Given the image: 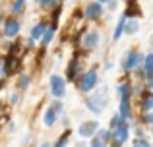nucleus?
Here are the masks:
<instances>
[{
    "label": "nucleus",
    "mask_w": 153,
    "mask_h": 147,
    "mask_svg": "<svg viewBox=\"0 0 153 147\" xmlns=\"http://www.w3.org/2000/svg\"><path fill=\"white\" fill-rule=\"evenodd\" d=\"M0 75H2V60H0Z\"/></svg>",
    "instance_id": "31"
},
{
    "label": "nucleus",
    "mask_w": 153,
    "mask_h": 147,
    "mask_svg": "<svg viewBox=\"0 0 153 147\" xmlns=\"http://www.w3.org/2000/svg\"><path fill=\"white\" fill-rule=\"evenodd\" d=\"M97 128H99V124H97V122H83V124L79 126V136H82V137L95 136Z\"/></svg>",
    "instance_id": "11"
},
{
    "label": "nucleus",
    "mask_w": 153,
    "mask_h": 147,
    "mask_svg": "<svg viewBox=\"0 0 153 147\" xmlns=\"http://www.w3.org/2000/svg\"><path fill=\"white\" fill-rule=\"evenodd\" d=\"M29 85H31V75H27V74H19L18 83H16L18 91H25V89H29Z\"/></svg>",
    "instance_id": "13"
},
{
    "label": "nucleus",
    "mask_w": 153,
    "mask_h": 147,
    "mask_svg": "<svg viewBox=\"0 0 153 147\" xmlns=\"http://www.w3.org/2000/svg\"><path fill=\"white\" fill-rule=\"evenodd\" d=\"M39 147H52L51 143H43V145H39Z\"/></svg>",
    "instance_id": "30"
},
{
    "label": "nucleus",
    "mask_w": 153,
    "mask_h": 147,
    "mask_svg": "<svg viewBox=\"0 0 153 147\" xmlns=\"http://www.w3.org/2000/svg\"><path fill=\"white\" fill-rule=\"evenodd\" d=\"M4 87H6V79H4V78H0V91H2Z\"/></svg>",
    "instance_id": "27"
},
{
    "label": "nucleus",
    "mask_w": 153,
    "mask_h": 147,
    "mask_svg": "<svg viewBox=\"0 0 153 147\" xmlns=\"http://www.w3.org/2000/svg\"><path fill=\"white\" fill-rule=\"evenodd\" d=\"M134 147H151L147 141H143V140H136L134 141Z\"/></svg>",
    "instance_id": "26"
},
{
    "label": "nucleus",
    "mask_w": 153,
    "mask_h": 147,
    "mask_svg": "<svg viewBox=\"0 0 153 147\" xmlns=\"http://www.w3.org/2000/svg\"><path fill=\"white\" fill-rule=\"evenodd\" d=\"M54 31H56V25H49V29L45 31V35H43V39H41L43 47H49L52 43V39H54Z\"/></svg>",
    "instance_id": "15"
},
{
    "label": "nucleus",
    "mask_w": 153,
    "mask_h": 147,
    "mask_svg": "<svg viewBox=\"0 0 153 147\" xmlns=\"http://www.w3.org/2000/svg\"><path fill=\"white\" fill-rule=\"evenodd\" d=\"M114 137H116V143H124L128 140V126L126 124H118L114 128Z\"/></svg>",
    "instance_id": "12"
},
{
    "label": "nucleus",
    "mask_w": 153,
    "mask_h": 147,
    "mask_svg": "<svg viewBox=\"0 0 153 147\" xmlns=\"http://www.w3.org/2000/svg\"><path fill=\"white\" fill-rule=\"evenodd\" d=\"M58 2L60 0H37V4L43 8H54V6H58Z\"/></svg>",
    "instance_id": "22"
},
{
    "label": "nucleus",
    "mask_w": 153,
    "mask_h": 147,
    "mask_svg": "<svg viewBox=\"0 0 153 147\" xmlns=\"http://www.w3.org/2000/svg\"><path fill=\"white\" fill-rule=\"evenodd\" d=\"M19 70H22V58L19 56H12V54H6L2 60V74L6 75H16L19 74Z\"/></svg>",
    "instance_id": "2"
},
{
    "label": "nucleus",
    "mask_w": 153,
    "mask_h": 147,
    "mask_svg": "<svg viewBox=\"0 0 153 147\" xmlns=\"http://www.w3.org/2000/svg\"><path fill=\"white\" fill-rule=\"evenodd\" d=\"M25 2L27 0H14V2H12V14L14 16L22 14V12L25 10Z\"/></svg>",
    "instance_id": "18"
},
{
    "label": "nucleus",
    "mask_w": 153,
    "mask_h": 147,
    "mask_svg": "<svg viewBox=\"0 0 153 147\" xmlns=\"http://www.w3.org/2000/svg\"><path fill=\"white\" fill-rule=\"evenodd\" d=\"M143 70H146L147 75H153V54H147L143 58Z\"/></svg>",
    "instance_id": "19"
},
{
    "label": "nucleus",
    "mask_w": 153,
    "mask_h": 147,
    "mask_svg": "<svg viewBox=\"0 0 153 147\" xmlns=\"http://www.w3.org/2000/svg\"><path fill=\"white\" fill-rule=\"evenodd\" d=\"M78 72H79V60H72L70 62V68H68V78L74 79L76 75H78Z\"/></svg>",
    "instance_id": "20"
},
{
    "label": "nucleus",
    "mask_w": 153,
    "mask_h": 147,
    "mask_svg": "<svg viewBox=\"0 0 153 147\" xmlns=\"http://www.w3.org/2000/svg\"><path fill=\"white\" fill-rule=\"evenodd\" d=\"M147 85H149L151 89H153V75H151V78H149V83H147Z\"/></svg>",
    "instance_id": "29"
},
{
    "label": "nucleus",
    "mask_w": 153,
    "mask_h": 147,
    "mask_svg": "<svg viewBox=\"0 0 153 147\" xmlns=\"http://www.w3.org/2000/svg\"><path fill=\"white\" fill-rule=\"evenodd\" d=\"M142 54L140 52H128L126 58H124V70H132V68H138V64L142 62Z\"/></svg>",
    "instance_id": "9"
},
{
    "label": "nucleus",
    "mask_w": 153,
    "mask_h": 147,
    "mask_svg": "<svg viewBox=\"0 0 153 147\" xmlns=\"http://www.w3.org/2000/svg\"><path fill=\"white\" fill-rule=\"evenodd\" d=\"M97 43H99V33H97V31L85 33V35H83V39H82L83 49H95V47H97Z\"/></svg>",
    "instance_id": "10"
},
{
    "label": "nucleus",
    "mask_w": 153,
    "mask_h": 147,
    "mask_svg": "<svg viewBox=\"0 0 153 147\" xmlns=\"http://www.w3.org/2000/svg\"><path fill=\"white\" fill-rule=\"evenodd\" d=\"M120 118L122 120L130 118V101L128 99H120Z\"/></svg>",
    "instance_id": "17"
},
{
    "label": "nucleus",
    "mask_w": 153,
    "mask_h": 147,
    "mask_svg": "<svg viewBox=\"0 0 153 147\" xmlns=\"http://www.w3.org/2000/svg\"><path fill=\"white\" fill-rule=\"evenodd\" d=\"M143 109H146V110H153V95L146 97V101H143Z\"/></svg>",
    "instance_id": "24"
},
{
    "label": "nucleus",
    "mask_w": 153,
    "mask_h": 147,
    "mask_svg": "<svg viewBox=\"0 0 153 147\" xmlns=\"http://www.w3.org/2000/svg\"><path fill=\"white\" fill-rule=\"evenodd\" d=\"M138 29H140V25H138V21H136V19H132V21H126V29H124V31H126L128 35H134Z\"/></svg>",
    "instance_id": "21"
},
{
    "label": "nucleus",
    "mask_w": 153,
    "mask_h": 147,
    "mask_svg": "<svg viewBox=\"0 0 153 147\" xmlns=\"http://www.w3.org/2000/svg\"><path fill=\"white\" fill-rule=\"evenodd\" d=\"M126 18H128L126 14H124L122 18H120L118 25H116V29H114V35H112V39H114V41H118V39H120V35H122V33H124V29H126Z\"/></svg>",
    "instance_id": "16"
},
{
    "label": "nucleus",
    "mask_w": 153,
    "mask_h": 147,
    "mask_svg": "<svg viewBox=\"0 0 153 147\" xmlns=\"http://www.w3.org/2000/svg\"><path fill=\"white\" fill-rule=\"evenodd\" d=\"M18 101H19V95L18 93H12L10 99H8V103H10V105H18Z\"/></svg>",
    "instance_id": "25"
},
{
    "label": "nucleus",
    "mask_w": 153,
    "mask_h": 147,
    "mask_svg": "<svg viewBox=\"0 0 153 147\" xmlns=\"http://www.w3.org/2000/svg\"><path fill=\"white\" fill-rule=\"evenodd\" d=\"M49 29V23L47 21H37L33 27H31V33H29V39L31 41H41L43 39V35H45V31Z\"/></svg>",
    "instance_id": "7"
},
{
    "label": "nucleus",
    "mask_w": 153,
    "mask_h": 147,
    "mask_svg": "<svg viewBox=\"0 0 153 147\" xmlns=\"http://www.w3.org/2000/svg\"><path fill=\"white\" fill-rule=\"evenodd\" d=\"M146 120H147V122H153V110H151V112L146 116Z\"/></svg>",
    "instance_id": "28"
},
{
    "label": "nucleus",
    "mask_w": 153,
    "mask_h": 147,
    "mask_svg": "<svg viewBox=\"0 0 153 147\" xmlns=\"http://www.w3.org/2000/svg\"><path fill=\"white\" fill-rule=\"evenodd\" d=\"M97 85V72L95 70H89V72H85L82 75V78L78 79V87H79V91H91L93 87Z\"/></svg>",
    "instance_id": "5"
},
{
    "label": "nucleus",
    "mask_w": 153,
    "mask_h": 147,
    "mask_svg": "<svg viewBox=\"0 0 153 147\" xmlns=\"http://www.w3.org/2000/svg\"><path fill=\"white\" fill-rule=\"evenodd\" d=\"M2 23H4V21H2V16H0V27H2Z\"/></svg>",
    "instance_id": "32"
},
{
    "label": "nucleus",
    "mask_w": 153,
    "mask_h": 147,
    "mask_svg": "<svg viewBox=\"0 0 153 147\" xmlns=\"http://www.w3.org/2000/svg\"><path fill=\"white\" fill-rule=\"evenodd\" d=\"M151 134H153V128H151Z\"/></svg>",
    "instance_id": "35"
},
{
    "label": "nucleus",
    "mask_w": 153,
    "mask_h": 147,
    "mask_svg": "<svg viewBox=\"0 0 153 147\" xmlns=\"http://www.w3.org/2000/svg\"><path fill=\"white\" fill-rule=\"evenodd\" d=\"M2 29H4V37L6 39H16L19 35V31H22V21L16 16H10V18L4 19Z\"/></svg>",
    "instance_id": "3"
},
{
    "label": "nucleus",
    "mask_w": 153,
    "mask_h": 147,
    "mask_svg": "<svg viewBox=\"0 0 153 147\" xmlns=\"http://www.w3.org/2000/svg\"><path fill=\"white\" fill-rule=\"evenodd\" d=\"M101 2H108V0H99V4H101Z\"/></svg>",
    "instance_id": "33"
},
{
    "label": "nucleus",
    "mask_w": 153,
    "mask_h": 147,
    "mask_svg": "<svg viewBox=\"0 0 153 147\" xmlns=\"http://www.w3.org/2000/svg\"><path fill=\"white\" fill-rule=\"evenodd\" d=\"M111 140V132H101L97 137H93L91 141V147H105V143Z\"/></svg>",
    "instance_id": "14"
},
{
    "label": "nucleus",
    "mask_w": 153,
    "mask_h": 147,
    "mask_svg": "<svg viewBox=\"0 0 153 147\" xmlns=\"http://www.w3.org/2000/svg\"><path fill=\"white\" fill-rule=\"evenodd\" d=\"M49 87H51L52 97H56V99H62L64 93H66V81H64V78H60V75H51Z\"/></svg>",
    "instance_id": "6"
},
{
    "label": "nucleus",
    "mask_w": 153,
    "mask_h": 147,
    "mask_svg": "<svg viewBox=\"0 0 153 147\" xmlns=\"http://www.w3.org/2000/svg\"><path fill=\"white\" fill-rule=\"evenodd\" d=\"M60 112H62V105H60L58 101L52 103L49 109L45 110V114H43V124L47 126V128H51V126H54V122L58 120Z\"/></svg>",
    "instance_id": "4"
},
{
    "label": "nucleus",
    "mask_w": 153,
    "mask_h": 147,
    "mask_svg": "<svg viewBox=\"0 0 153 147\" xmlns=\"http://www.w3.org/2000/svg\"><path fill=\"white\" fill-rule=\"evenodd\" d=\"M68 137H70V132H64L62 136H60L58 143H56L54 147H66V143H68Z\"/></svg>",
    "instance_id": "23"
},
{
    "label": "nucleus",
    "mask_w": 153,
    "mask_h": 147,
    "mask_svg": "<svg viewBox=\"0 0 153 147\" xmlns=\"http://www.w3.org/2000/svg\"><path fill=\"white\" fill-rule=\"evenodd\" d=\"M0 132H2V122H0Z\"/></svg>",
    "instance_id": "34"
},
{
    "label": "nucleus",
    "mask_w": 153,
    "mask_h": 147,
    "mask_svg": "<svg viewBox=\"0 0 153 147\" xmlns=\"http://www.w3.org/2000/svg\"><path fill=\"white\" fill-rule=\"evenodd\" d=\"M105 105H107V89H97L93 95H89V99L85 101V106L95 114L103 112Z\"/></svg>",
    "instance_id": "1"
},
{
    "label": "nucleus",
    "mask_w": 153,
    "mask_h": 147,
    "mask_svg": "<svg viewBox=\"0 0 153 147\" xmlns=\"http://www.w3.org/2000/svg\"><path fill=\"white\" fill-rule=\"evenodd\" d=\"M101 14H103V6L99 2H91L85 6V18L87 19H97V18H101Z\"/></svg>",
    "instance_id": "8"
}]
</instances>
